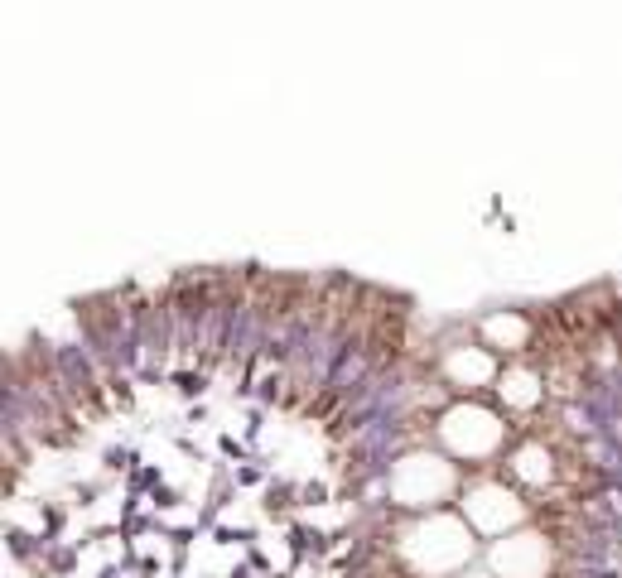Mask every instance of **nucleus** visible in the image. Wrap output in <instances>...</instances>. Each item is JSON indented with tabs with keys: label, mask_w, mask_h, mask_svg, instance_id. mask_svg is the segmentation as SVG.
<instances>
[{
	"label": "nucleus",
	"mask_w": 622,
	"mask_h": 578,
	"mask_svg": "<svg viewBox=\"0 0 622 578\" xmlns=\"http://www.w3.org/2000/svg\"><path fill=\"white\" fill-rule=\"evenodd\" d=\"M304 496H309V506H318V501H323V482H309V487H304Z\"/></svg>",
	"instance_id": "39448f33"
},
{
	"label": "nucleus",
	"mask_w": 622,
	"mask_h": 578,
	"mask_svg": "<svg viewBox=\"0 0 622 578\" xmlns=\"http://www.w3.org/2000/svg\"><path fill=\"white\" fill-rule=\"evenodd\" d=\"M73 564H78V554H73V550H53V569H58V574H68Z\"/></svg>",
	"instance_id": "7ed1b4c3"
},
{
	"label": "nucleus",
	"mask_w": 622,
	"mask_h": 578,
	"mask_svg": "<svg viewBox=\"0 0 622 578\" xmlns=\"http://www.w3.org/2000/svg\"><path fill=\"white\" fill-rule=\"evenodd\" d=\"M44 545L29 535V530H10V554H39Z\"/></svg>",
	"instance_id": "f257e3e1"
},
{
	"label": "nucleus",
	"mask_w": 622,
	"mask_h": 578,
	"mask_svg": "<svg viewBox=\"0 0 622 578\" xmlns=\"http://www.w3.org/2000/svg\"><path fill=\"white\" fill-rule=\"evenodd\" d=\"M135 491H140V487H155V482H159V473H155V468H145V473H135Z\"/></svg>",
	"instance_id": "20e7f679"
},
{
	"label": "nucleus",
	"mask_w": 622,
	"mask_h": 578,
	"mask_svg": "<svg viewBox=\"0 0 622 578\" xmlns=\"http://www.w3.org/2000/svg\"><path fill=\"white\" fill-rule=\"evenodd\" d=\"M174 385H179V390H184V395H198V390H203V376H198V371H179V376H174Z\"/></svg>",
	"instance_id": "f03ea898"
}]
</instances>
